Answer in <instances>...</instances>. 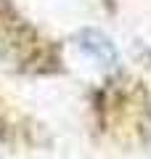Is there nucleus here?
Returning a JSON list of instances; mask_svg holds the SVG:
<instances>
[{
	"instance_id": "obj_1",
	"label": "nucleus",
	"mask_w": 151,
	"mask_h": 159,
	"mask_svg": "<svg viewBox=\"0 0 151 159\" xmlns=\"http://www.w3.org/2000/svg\"><path fill=\"white\" fill-rule=\"evenodd\" d=\"M80 48H82L88 56H93L95 61H101V64H114V61H117V51H114V45L101 32H93V29H88V32L80 34Z\"/></svg>"
}]
</instances>
